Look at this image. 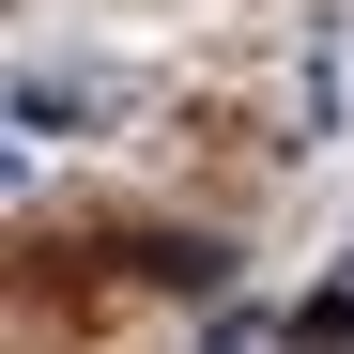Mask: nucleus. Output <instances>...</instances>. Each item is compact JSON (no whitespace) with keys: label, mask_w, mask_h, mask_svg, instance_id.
<instances>
[{"label":"nucleus","mask_w":354,"mask_h":354,"mask_svg":"<svg viewBox=\"0 0 354 354\" xmlns=\"http://www.w3.org/2000/svg\"><path fill=\"white\" fill-rule=\"evenodd\" d=\"M124 262H139V277H169V292H216V277H231V247H216V231H139Z\"/></svg>","instance_id":"nucleus-1"},{"label":"nucleus","mask_w":354,"mask_h":354,"mask_svg":"<svg viewBox=\"0 0 354 354\" xmlns=\"http://www.w3.org/2000/svg\"><path fill=\"white\" fill-rule=\"evenodd\" d=\"M292 339H354V277H324L308 308H292Z\"/></svg>","instance_id":"nucleus-2"}]
</instances>
